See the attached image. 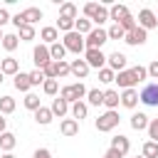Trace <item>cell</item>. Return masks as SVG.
Masks as SVG:
<instances>
[{
  "instance_id": "15",
  "label": "cell",
  "mask_w": 158,
  "mask_h": 158,
  "mask_svg": "<svg viewBox=\"0 0 158 158\" xmlns=\"http://www.w3.org/2000/svg\"><path fill=\"white\" fill-rule=\"evenodd\" d=\"M0 72H2L5 77H15V74H20V62H17L15 57H5V59L0 62Z\"/></svg>"
},
{
  "instance_id": "39",
  "label": "cell",
  "mask_w": 158,
  "mask_h": 158,
  "mask_svg": "<svg viewBox=\"0 0 158 158\" xmlns=\"http://www.w3.org/2000/svg\"><path fill=\"white\" fill-rule=\"evenodd\" d=\"M42 91H44L47 96H57V91H59V79H47V81L42 84Z\"/></svg>"
},
{
  "instance_id": "56",
  "label": "cell",
  "mask_w": 158,
  "mask_h": 158,
  "mask_svg": "<svg viewBox=\"0 0 158 158\" xmlns=\"http://www.w3.org/2000/svg\"><path fill=\"white\" fill-rule=\"evenodd\" d=\"M2 37H5V35H2V30H0V44H2Z\"/></svg>"
},
{
  "instance_id": "32",
  "label": "cell",
  "mask_w": 158,
  "mask_h": 158,
  "mask_svg": "<svg viewBox=\"0 0 158 158\" xmlns=\"http://www.w3.org/2000/svg\"><path fill=\"white\" fill-rule=\"evenodd\" d=\"M22 104H25V109H30L32 114L42 106L40 104V94H35V91H30V94H25V99H22Z\"/></svg>"
},
{
  "instance_id": "21",
  "label": "cell",
  "mask_w": 158,
  "mask_h": 158,
  "mask_svg": "<svg viewBox=\"0 0 158 158\" xmlns=\"http://www.w3.org/2000/svg\"><path fill=\"white\" fill-rule=\"evenodd\" d=\"M148 123H151V118H148L143 111H136V114L131 116V128H133V131H146Z\"/></svg>"
},
{
  "instance_id": "25",
  "label": "cell",
  "mask_w": 158,
  "mask_h": 158,
  "mask_svg": "<svg viewBox=\"0 0 158 158\" xmlns=\"http://www.w3.org/2000/svg\"><path fill=\"white\" fill-rule=\"evenodd\" d=\"M22 17H25V25H35L44 17V12L40 7H27V10H22Z\"/></svg>"
},
{
  "instance_id": "37",
  "label": "cell",
  "mask_w": 158,
  "mask_h": 158,
  "mask_svg": "<svg viewBox=\"0 0 158 158\" xmlns=\"http://www.w3.org/2000/svg\"><path fill=\"white\" fill-rule=\"evenodd\" d=\"M106 20H109V7H106V5H99L96 15L91 17V25H99V27H101V25H104Z\"/></svg>"
},
{
  "instance_id": "27",
  "label": "cell",
  "mask_w": 158,
  "mask_h": 158,
  "mask_svg": "<svg viewBox=\"0 0 158 158\" xmlns=\"http://www.w3.org/2000/svg\"><path fill=\"white\" fill-rule=\"evenodd\" d=\"M59 17H69V20H77L79 17V10L74 2H62L59 5Z\"/></svg>"
},
{
  "instance_id": "26",
  "label": "cell",
  "mask_w": 158,
  "mask_h": 158,
  "mask_svg": "<svg viewBox=\"0 0 158 158\" xmlns=\"http://www.w3.org/2000/svg\"><path fill=\"white\" fill-rule=\"evenodd\" d=\"M49 109H52V114H54V116H59V118H64V116L69 114V104H67L62 96H57V99L52 101V106H49Z\"/></svg>"
},
{
  "instance_id": "51",
  "label": "cell",
  "mask_w": 158,
  "mask_h": 158,
  "mask_svg": "<svg viewBox=\"0 0 158 158\" xmlns=\"http://www.w3.org/2000/svg\"><path fill=\"white\" fill-rule=\"evenodd\" d=\"M42 72H44V77H47V79H57V77H54V62H52V64H47Z\"/></svg>"
},
{
  "instance_id": "9",
  "label": "cell",
  "mask_w": 158,
  "mask_h": 158,
  "mask_svg": "<svg viewBox=\"0 0 158 158\" xmlns=\"http://www.w3.org/2000/svg\"><path fill=\"white\" fill-rule=\"evenodd\" d=\"M138 27H143L146 32L158 27V17H156V12H153L151 7H143V10L138 12Z\"/></svg>"
},
{
  "instance_id": "12",
  "label": "cell",
  "mask_w": 158,
  "mask_h": 158,
  "mask_svg": "<svg viewBox=\"0 0 158 158\" xmlns=\"http://www.w3.org/2000/svg\"><path fill=\"white\" fill-rule=\"evenodd\" d=\"M69 67H72V74H74L79 81H81V79H86V77H89V72H91V67H89L84 59H72V62H69Z\"/></svg>"
},
{
  "instance_id": "40",
  "label": "cell",
  "mask_w": 158,
  "mask_h": 158,
  "mask_svg": "<svg viewBox=\"0 0 158 158\" xmlns=\"http://www.w3.org/2000/svg\"><path fill=\"white\" fill-rule=\"evenodd\" d=\"M131 74H133V79L141 84V81H146V79H148V67H141V64H136V67H131Z\"/></svg>"
},
{
  "instance_id": "42",
  "label": "cell",
  "mask_w": 158,
  "mask_h": 158,
  "mask_svg": "<svg viewBox=\"0 0 158 158\" xmlns=\"http://www.w3.org/2000/svg\"><path fill=\"white\" fill-rule=\"evenodd\" d=\"M30 81H32V86H40V84L47 81V77H44L42 69H32V72H30Z\"/></svg>"
},
{
  "instance_id": "16",
  "label": "cell",
  "mask_w": 158,
  "mask_h": 158,
  "mask_svg": "<svg viewBox=\"0 0 158 158\" xmlns=\"http://www.w3.org/2000/svg\"><path fill=\"white\" fill-rule=\"evenodd\" d=\"M116 84H118V89L123 91V89H133L138 81L133 79V74H131V69H123V72H118L116 74Z\"/></svg>"
},
{
  "instance_id": "38",
  "label": "cell",
  "mask_w": 158,
  "mask_h": 158,
  "mask_svg": "<svg viewBox=\"0 0 158 158\" xmlns=\"http://www.w3.org/2000/svg\"><path fill=\"white\" fill-rule=\"evenodd\" d=\"M74 22H77V20H69V17H57V25H54V27H57L59 32H64V35H67V32H74Z\"/></svg>"
},
{
  "instance_id": "13",
  "label": "cell",
  "mask_w": 158,
  "mask_h": 158,
  "mask_svg": "<svg viewBox=\"0 0 158 158\" xmlns=\"http://www.w3.org/2000/svg\"><path fill=\"white\" fill-rule=\"evenodd\" d=\"M12 84H15V89H17V91H22V94H30V89H32L30 72H20V74H15V77H12Z\"/></svg>"
},
{
  "instance_id": "54",
  "label": "cell",
  "mask_w": 158,
  "mask_h": 158,
  "mask_svg": "<svg viewBox=\"0 0 158 158\" xmlns=\"http://www.w3.org/2000/svg\"><path fill=\"white\" fill-rule=\"evenodd\" d=\"M0 158H15V156H12V153H2Z\"/></svg>"
},
{
  "instance_id": "31",
  "label": "cell",
  "mask_w": 158,
  "mask_h": 158,
  "mask_svg": "<svg viewBox=\"0 0 158 158\" xmlns=\"http://www.w3.org/2000/svg\"><path fill=\"white\" fill-rule=\"evenodd\" d=\"M86 104L89 106H101L104 104V91L101 89H89L86 91Z\"/></svg>"
},
{
  "instance_id": "49",
  "label": "cell",
  "mask_w": 158,
  "mask_h": 158,
  "mask_svg": "<svg viewBox=\"0 0 158 158\" xmlns=\"http://www.w3.org/2000/svg\"><path fill=\"white\" fill-rule=\"evenodd\" d=\"M10 20H12V17H10V12H7V7H0V27H2V25H7Z\"/></svg>"
},
{
  "instance_id": "17",
  "label": "cell",
  "mask_w": 158,
  "mask_h": 158,
  "mask_svg": "<svg viewBox=\"0 0 158 158\" xmlns=\"http://www.w3.org/2000/svg\"><path fill=\"white\" fill-rule=\"evenodd\" d=\"M118 104H121V94L116 89H106L104 91V106H106V111H116Z\"/></svg>"
},
{
  "instance_id": "10",
  "label": "cell",
  "mask_w": 158,
  "mask_h": 158,
  "mask_svg": "<svg viewBox=\"0 0 158 158\" xmlns=\"http://www.w3.org/2000/svg\"><path fill=\"white\" fill-rule=\"evenodd\" d=\"M146 40H148V32L143 27H136V30L126 32V37H123V42L131 44V47H141V44H146Z\"/></svg>"
},
{
  "instance_id": "53",
  "label": "cell",
  "mask_w": 158,
  "mask_h": 158,
  "mask_svg": "<svg viewBox=\"0 0 158 158\" xmlns=\"http://www.w3.org/2000/svg\"><path fill=\"white\" fill-rule=\"evenodd\" d=\"M5 131H7V118H5L2 114H0V136H2Z\"/></svg>"
},
{
  "instance_id": "57",
  "label": "cell",
  "mask_w": 158,
  "mask_h": 158,
  "mask_svg": "<svg viewBox=\"0 0 158 158\" xmlns=\"http://www.w3.org/2000/svg\"><path fill=\"white\" fill-rule=\"evenodd\" d=\"M136 158H143V156H136Z\"/></svg>"
},
{
  "instance_id": "3",
  "label": "cell",
  "mask_w": 158,
  "mask_h": 158,
  "mask_svg": "<svg viewBox=\"0 0 158 158\" xmlns=\"http://www.w3.org/2000/svg\"><path fill=\"white\" fill-rule=\"evenodd\" d=\"M62 44L67 47V52H74V54H81V52H86L84 35H79L77 30H74V32H67V35L62 37Z\"/></svg>"
},
{
  "instance_id": "55",
  "label": "cell",
  "mask_w": 158,
  "mask_h": 158,
  "mask_svg": "<svg viewBox=\"0 0 158 158\" xmlns=\"http://www.w3.org/2000/svg\"><path fill=\"white\" fill-rule=\"evenodd\" d=\"M2 81H5V74H2V72H0V84H2Z\"/></svg>"
},
{
  "instance_id": "33",
  "label": "cell",
  "mask_w": 158,
  "mask_h": 158,
  "mask_svg": "<svg viewBox=\"0 0 158 158\" xmlns=\"http://www.w3.org/2000/svg\"><path fill=\"white\" fill-rule=\"evenodd\" d=\"M15 106H17V104H15V99H12L10 94H5V96H0V114H2V116H7V114H12V111H15Z\"/></svg>"
},
{
  "instance_id": "14",
  "label": "cell",
  "mask_w": 158,
  "mask_h": 158,
  "mask_svg": "<svg viewBox=\"0 0 158 158\" xmlns=\"http://www.w3.org/2000/svg\"><path fill=\"white\" fill-rule=\"evenodd\" d=\"M59 133L67 136V138L77 136V133H79V121H77V118H62V121H59Z\"/></svg>"
},
{
  "instance_id": "35",
  "label": "cell",
  "mask_w": 158,
  "mask_h": 158,
  "mask_svg": "<svg viewBox=\"0 0 158 158\" xmlns=\"http://www.w3.org/2000/svg\"><path fill=\"white\" fill-rule=\"evenodd\" d=\"M72 74V67H69V62L67 59H62V62H54V77L57 79H62V77H69Z\"/></svg>"
},
{
  "instance_id": "30",
  "label": "cell",
  "mask_w": 158,
  "mask_h": 158,
  "mask_svg": "<svg viewBox=\"0 0 158 158\" xmlns=\"http://www.w3.org/2000/svg\"><path fill=\"white\" fill-rule=\"evenodd\" d=\"M74 30H77L79 35H84V37H86V35L94 30V25H91V20H86V17L81 15V17H77V22H74Z\"/></svg>"
},
{
  "instance_id": "23",
  "label": "cell",
  "mask_w": 158,
  "mask_h": 158,
  "mask_svg": "<svg viewBox=\"0 0 158 158\" xmlns=\"http://www.w3.org/2000/svg\"><path fill=\"white\" fill-rule=\"evenodd\" d=\"M69 114H72V118H77V121L86 118V114H89V104H86V101H77V104L69 106Z\"/></svg>"
},
{
  "instance_id": "46",
  "label": "cell",
  "mask_w": 158,
  "mask_h": 158,
  "mask_svg": "<svg viewBox=\"0 0 158 158\" xmlns=\"http://www.w3.org/2000/svg\"><path fill=\"white\" fill-rule=\"evenodd\" d=\"M96 10H99V2H86V5H84V17L91 20V17L96 15Z\"/></svg>"
},
{
  "instance_id": "24",
  "label": "cell",
  "mask_w": 158,
  "mask_h": 158,
  "mask_svg": "<svg viewBox=\"0 0 158 158\" xmlns=\"http://www.w3.org/2000/svg\"><path fill=\"white\" fill-rule=\"evenodd\" d=\"M52 118H54V114H52V109H47V106H40V109L35 111V121H37L40 126H49Z\"/></svg>"
},
{
  "instance_id": "4",
  "label": "cell",
  "mask_w": 158,
  "mask_h": 158,
  "mask_svg": "<svg viewBox=\"0 0 158 158\" xmlns=\"http://www.w3.org/2000/svg\"><path fill=\"white\" fill-rule=\"evenodd\" d=\"M84 42H86V49H101V47L109 42V32H106L104 27H94V30L84 37Z\"/></svg>"
},
{
  "instance_id": "2",
  "label": "cell",
  "mask_w": 158,
  "mask_h": 158,
  "mask_svg": "<svg viewBox=\"0 0 158 158\" xmlns=\"http://www.w3.org/2000/svg\"><path fill=\"white\" fill-rule=\"evenodd\" d=\"M118 121H121L118 111H104V114H99V118L94 121V126H96V131L109 133V131H114V128L118 126Z\"/></svg>"
},
{
  "instance_id": "5",
  "label": "cell",
  "mask_w": 158,
  "mask_h": 158,
  "mask_svg": "<svg viewBox=\"0 0 158 158\" xmlns=\"http://www.w3.org/2000/svg\"><path fill=\"white\" fill-rule=\"evenodd\" d=\"M32 59H35V69H44L47 64H52V54H49V47L47 44H35L32 49Z\"/></svg>"
},
{
  "instance_id": "34",
  "label": "cell",
  "mask_w": 158,
  "mask_h": 158,
  "mask_svg": "<svg viewBox=\"0 0 158 158\" xmlns=\"http://www.w3.org/2000/svg\"><path fill=\"white\" fill-rule=\"evenodd\" d=\"M49 54H52V62H62V59L67 57V47H64L62 42H57V44L49 47Z\"/></svg>"
},
{
  "instance_id": "36",
  "label": "cell",
  "mask_w": 158,
  "mask_h": 158,
  "mask_svg": "<svg viewBox=\"0 0 158 158\" xmlns=\"http://www.w3.org/2000/svg\"><path fill=\"white\" fill-rule=\"evenodd\" d=\"M141 156L143 158H158V143L156 141H146L143 148H141Z\"/></svg>"
},
{
  "instance_id": "29",
  "label": "cell",
  "mask_w": 158,
  "mask_h": 158,
  "mask_svg": "<svg viewBox=\"0 0 158 158\" xmlns=\"http://www.w3.org/2000/svg\"><path fill=\"white\" fill-rule=\"evenodd\" d=\"M17 44H20L17 32H7V35L2 37V49H5V52H15V49H17Z\"/></svg>"
},
{
  "instance_id": "48",
  "label": "cell",
  "mask_w": 158,
  "mask_h": 158,
  "mask_svg": "<svg viewBox=\"0 0 158 158\" xmlns=\"http://www.w3.org/2000/svg\"><path fill=\"white\" fill-rule=\"evenodd\" d=\"M32 158H52V151H49V148H37V151L32 153Z\"/></svg>"
},
{
  "instance_id": "20",
  "label": "cell",
  "mask_w": 158,
  "mask_h": 158,
  "mask_svg": "<svg viewBox=\"0 0 158 158\" xmlns=\"http://www.w3.org/2000/svg\"><path fill=\"white\" fill-rule=\"evenodd\" d=\"M109 148H114V151H118L121 156H126V153L131 151V141H128L126 136H121V133H118V136H114V138H111V146H109Z\"/></svg>"
},
{
  "instance_id": "22",
  "label": "cell",
  "mask_w": 158,
  "mask_h": 158,
  "mask_svg": "<svg viewBox=\"0 0 158 158\" xmlns=\"http://www.w3.org/2000/svg\"><path fill=\"white\" fill-rule=\"evenodd\" d=\"M17 146V138H15V133L12 131H5L2 136H0V151L2 153H12V148Z\"/></svg>"
},
{
  "instance_id": "7",
  "label": "cell",
  "mask_w": 158,
  "mask_h": 158,
  "mask_svg": "<svg viewBox=\"0 0 158 158\" xmlns=\"http://www.w3.org/2000/svg\"><path fill=\"white\" fill-rule=\"evenodd\" d=\"M128 64V57L123 54V52H111V54H106V67L111 69V72H123V69H128L126 67Z\"/></svg>"
},
{
  "instance_id": "52",
  "label": "cell",
  "mask_w": 158,
  "mask_h": 158,
  "mask_svg": "<svg viewBox=\"0 0 158 158\" xmlns=\"http://www.w3.org/2000/svg\"><path fill=\"white\" fill-rule=\"evenodd\" d=\"M101 158H123V156H121L118 151H114V148H109V151H106V153H104Z\"/></svg>"
},
{
  "instance_id": "44",
  "label": "cell",
  "mask_w": 158,
  "mask_h": 158,
  "mask_svg": "<svg viewBox=\"0 0 158 158\" xmlns=\"http://www.w3.org/2000/svg\"><path fill=\"white\" fill-rule=\"evenodd\" d=\"M148 141H156L158 143V118H151V123H148Z\"/></svg>"
},
{
  "instance_id": "47",
  "label": "cell",
  "mask_w": 158,
  "mask_h": 158,
  "mask_svg": "<svg viewBox=\"0 0 158 158\" xmlns=\"http://www.w3.org/2000/svg\"><path fill=\"white\" fill-rule=\"evenodd\" d=\"M148 79H158V59H153L148 64Z\"/></svg>"
},
{
  "instance_id": "41",
  "label": "cell",
  "mask_w": 158,
  "mask_h": 158,
  "mask_svg": "<svg viewBox=\"0 0 158 158\" xmlns=\"http://www.w3.org/2000/svg\"><path fill=\"white\" fill-rule=\"evenodd\" d=\"M99 81H101V84H111V81H116V72H111L109 67L99 69Z\"/></svg>"
},
{
  "instance_id": "1",
  "label": "cell",
  "mask_w": 158,
  "mask_h": 158,
  "mask_svg": "<svg viewBox=\"0 0 158 158\" xmlns=\"http://www.w3.org/2000/svg\"><path fill=\"white\" fill-rule=\"evenodd\" d=\"M86 86L81 84V81H74V84H67V86H62L59 89V96L72 106V104H77V101H81V99H86Z\"/></svg>"
},
{
  "instance_id": "28",
  "label": "cell",
  "mask_w": 158,
  "mask_h": 158,
  "mask_svg": "<svg viewBox=\"0 0 158 158\" xmlns=\"http://www.w3.org/2000/svg\"><path fill=\"white\" fill-rule=\"evenodd\" d=\"M17 37H20V42H30V40H35V37H37L35 25H22V27H17Z\"/></svg>"
},
{
  "instance_id": "45",
  "label": "cell",
  "mask_w": 158,
  "mask_h": 158,
  "mask_svg": "<svg viewBox=\"0 0 158 158\" xmlns=\"http://www.w3.org/2000/svg\"><path fill=\"white\" fill-rule=\"evenodd\" d=\"M118 25L123 27V32H131V30H136V27H138V22H136V17H133V15H128V17H126V20H121Z\"/></svg>"
},
{
  "instance_id": "8",
  "label": "cell",
  "mask_w": 158,
  "mask_h": 158,
  "mask_svg": "<svg viewBox=\"0 0 158 158\" xmlns=\"http://www.w3.org/2000/svg\"><path fill=\"white\" fill-rule=\"evenodd\" d=\"M84 62L91 67V69H104L106 67V54L101 49H86L84 52Z\"/></svg>"
},
{
  "instance_id": "43",
  "label": "cell",
  "mask_w": 158,
  "mask_h": 158,
  "mask_svg": "<svg viewBox=\"0 0 158 158\" xmlns=\"http://www.w3.org/2000/svg\"><path fill=\"white\" fill-rule=\"evenodd\" d=\"M106 32H109V40H123V37H126V32H123L121 25H111Z\"/></svg>"
},
{
  "instance_id": "58",
  "label": "cell",
  "mask_w": 158,
  "mask_h": 158,
  "mask_svg": "<svg viewBox=\"0 0 158 158\" xmlns=\"http://www.w3.org/2000/svg\"><path fill=\"white\" fill-rule=\"evenodd\" d=\"M156 17H158V12H156Z\"/></svg>"
},
{
  "instance_id": "18",
  "label": "cell",
  "mask_w": 158,
  "mask_h": 158,
  "mask_svg": "<svg viewBox=\"0 0 158 158\" xmlns=\"http://www.w3.org/2000/svg\"><path fill=\"white\" fill-rule=\"evenodd\" d=\"M138 101H141V99H138V91H136V89H123V91H121V106H123V109H136Z\"/></svg>"
},
{
  "instance_id": "19",
  "label": "cell",
  "mask_w": 158,
  "mask_h": 158,
  "mask_svg": "<svg viewBox=\"0 0 158 158\" xmlns=\"http://www.w3.org/2000/svg\"><path fill=\"white\" fill-rule=\"evenodd\" d=\"M128 15H131V12H128V7H126V5H118V2H116V5H111V7H109V20H114V25H118V22H121V20H126Z\"/></svg>"
},
{
  "instance_id": "6",
  "label": "cell",
  "mask_w": 158,
  "mask_h": 158,
  "mask_svg": "<svg viewBox=\"0 0 158 158\" xmlns=\"http://www.w3.org/2000/svg\"><path fill=\"white\" fill-rule=\"evenodd\" d=\"M138 99H141V104H146V106H158V81L146 84V86L138 91Z\"/></svg>"
},
{
  "instance_id": "11",
  "label": "cell",
  "mask_w": 158,
  "mask_h": 158,
  "mask_svg": "<svg viewBox=\"0 0 158 158\" xmlns=\"http://www.w3.org/2000/svg\"><path fill=\"white\" fill-rule=\"evenodd\" d=\"M40 40H42V44L52 47V44H57V42H59V30H57L54 25H47V27H42V30H40Z\"/></svg>"
},
{
  "instance_id": "50",
  "label": "cell",
  "mask_w": 158,
  "mask_h": 158,
  "mask_svg": "<svg viewBox=\"0 0 158 158\" xmlns=\"http://www.w3.org/2000/svg\"><path fill=\"white\" fill-rule=\"evenodd\" d=\"M15 27H22L25 25V17H22V12H17V15H12V20H10Z\"/></svg>"
}]
</instances>
